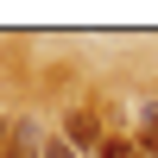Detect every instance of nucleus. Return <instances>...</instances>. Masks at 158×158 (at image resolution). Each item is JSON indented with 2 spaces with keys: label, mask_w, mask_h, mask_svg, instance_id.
<instances>
[{
  "label": "nucleus",
  "mask_w": 158,
  "mask_h": 158,
  "mask_svg": "<svg viewBox=\"0 0 158 158\" xmlns=\"http://www.w3.org/2000/svg\"><path fill=\"white\" fill-rule=\"evenodd\" d=\"M38 158H82V152H76L70 139H44V152H38Z\"/></svg>",
  "instance_id": "nucleus-3"
},
{
  "label": "nucleus",
  "mask_w": 158,
  "mask_h": 158,
  "mask_svg": "<svg viewBox=\"0 0 158 158\" xmlns=\"http://www.w3.org/2000/svg\"><path fill=\"white\" fill-rule=\"evenodd\" d=\"M38 152H44L38 120H6V152H0V158H38Z\"/></svg>",
  "instance_id": "nucleus-2"
},
{
  "label": "nucleus",
  "mask_w": 158,
  "mask_h": 158,
  "mask_svg": "<svg viewBox=\"0 0 158 158\" xmlns=\"http://www.w3.org/2000/svg\"><path fill=\"white\" fill-rule=\"evenodd\" d=\"M63 139H70V146L82 152V158H95V152H101V139H108V133H101V120H95L89 108H70V120H63Z\"/></svg>",
  "instance_id": "nucleus-1"
}]
</instances>
